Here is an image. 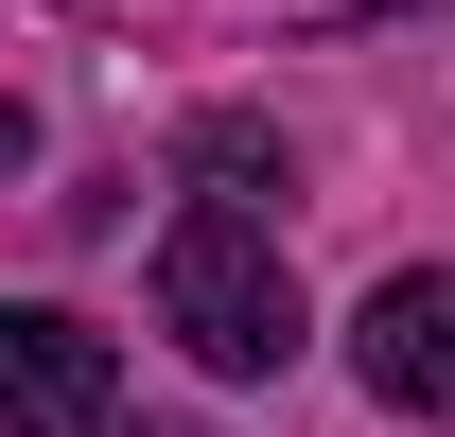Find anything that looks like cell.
I'll use <instances>...</instances> for the list:
<instances>
[{"instance_id":"cell-2","label":"cell","mask_w":455,"mask_h":437,"mask_svg":"<svg viewBox=\"0 0 455 437\" xmlns=\"http://www.w3.org/2000/svg\"><path fill=\"white\" fill-rule=\"evenodd\" d=\"M350 368H368V402H403V420H455V263H403L368 315H350Z\"/></svg>"},{"instance_id":"cell-3","label":"cell","mask_w":455,"mask_h":437,"mask_svg":"<svg viewBox=\"0 0 455 437\" xmlns=\"http://www.w3.org/2000/svg\"><path fill=\"white\" fill-rule=\"evenodd\" d=\"M0 368H18V437H106V332L88 315H0Z\"/></svg>"},{"instance_id":"cell-1","label":"cell","mask_w":455,"mask_h":437,"mask_svg":"<svg viewBox=\"0 0 455 437\" xmlns=\"http://www.w3.org/2000/svg\"><path fill=\"white\" fill-rule=\"evenodd\" d=\"M158 332L193 368H228V385L298 368V263H281V227L245 211V193H193L158 227Z\"/></svg>"},{"instance_id":"cell-4","label":"cell","mask_w":455,"mask_h":437,"mask_svg":"<svg viewBox=\"0 0 455 437\" xmlns=\"http://www.w3.org/2000/svg\"><path fill=\"white\" fill-rule=\"evenodd\" d=\"M368 18H403V0H368Z\"/></svg>"}]
</instances>
